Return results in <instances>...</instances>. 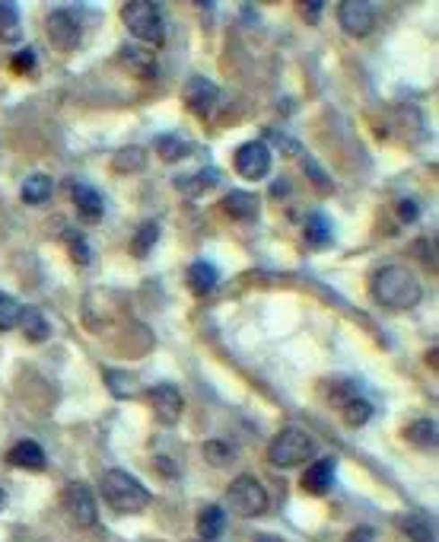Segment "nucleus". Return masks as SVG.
<instances>
[{
	"label": "nucleus",
	"mask_w": 439,
	"mask_h": 542,
	"mask_svg": "<svg viewBox=\"0 0 439 542\" xmlns=\"http://www.w3.org/2000/svg\"><path fill=\"white\" fill-rule=\"evenodd\" d=\"M373 294L379 297V303H385L389 310H411L417 307L424 290H420V281L401 265H385L376 271L373 278Z\"/></svg>",
	"instance_id": "1"
},
{
	"label": "nucleus",
	"mask_w": 439,
	"mask_h": 542,
	"mask_svg": "<svg viewBox=\"0 0 439 542\" xmlns=\"http://www.w3.org/2000/svg\"><path fill=\"white\" fill-rule=\"evenodd\" d=\"M99 492H102L105 504L115 507L119 514H140L150 504V492L134 475H127L125 469L105 472L102 482H99Z\"/></svg>",
	"instance_id": "2"
},
{
	"label": "nucleus",
	"mask_w": 439,
	"mask_h": 542,
	"mask_svg": "<svg viewBox=\"0 0 439 542\" xmlns=\"http://www.w3.org/2000/svg\"><path fill=\"white\" fill-rule=\"evenodd\" d=\"M121 20L131 29V36L140 39V42L160 49L166 42V26H162V13L156 4H146V0H134V4H125L121 7Z\"/></svg>",
	"instance_id": "3"
},
{
	"label": "nucleus",
	"mask_w": 439,
	"mask_h": 542,
	"mask_svg": "<svg viewBox=\"0 0 439 542\" xmlns=\"http://www.w3.org/2000/svg\"><path fill=\"white\" fill-rule=\"evenodd\" d=\"M312 450H315V444L306 431L284 428L271 440V447H268V459H271L274 466H280V469H290V466H300L306 457H312Z\"/></svg>",
	"instance_id": "4"
},
{
	"label": "nucleus",
	"mask_w": 439,
	"mask_h": 542,
	"mask_svg": "<svg viewBox=\"0 0 439 542\" xmlns=\"http://www.w3.org/2000/svg\"><path fill=\"white\" fill-rule=\"evenodd\" d=\"M226 501H230L233 511L242 517H259L265 514V507H268V494L255 475H239L230 485V492H226Z\"/></svg>",
	"instance_id": "5"
},
{
	"label": "nucleus",
	"mask_w": 439,
	"mask_h": 542,
	"mask_svg": "<svg viewBox=\"0 0 439 542\" xmlns=\"http://www.w3.org/2000/svg\"><path fill=\"white\" fill-rule=\"evenodd\" d=\"M338 22L354 39L370 36L373 26H376V7L366 4V0H344L341 7H338Z\"/></svg>",
	"instance_id": "6"
},
{
	"label": "nucleus",
	"mask_w": 439,
	"mask_h": 542,
	"mask_svg": "<svg viewBox=\"0 0 439 542\" xmlns=\"http://www.w3.org/2000/svg\"><path fill=\"white\" fill-rule=\"evenodd\" d=\"M233 166H236V173L242 179L259 182V179H265L268 173H271V150H268V144H261V141H249L236 150Z\"/></svg>",
	"instance_id": "7"
},
{
	"label": "nucleus",
	"mask_w": 439,
	"mask_h": 542,
	"mask_svg": "<svg viewBox=\"0 0 439 542\" xmlns=\"http://www.w3.org/2000/svg\"><path fill=\"white\" fill-rule=\"evenodd\" d=\"M64 504H67L70 520L77 523V527H92V523H96V501H92V492L83 485V482L67 488Z\"/></svg>",
	"instance_id": "8"
},
{
	"label": "nucleus",
	"mask_w": 439,
	"mask_h": 542,
	"mask_svg": "<svg viewBox=\"0 0 439 542\" xmlns=\"http://www.w3.org/2000/svg\"><path fill=\"white\" fill-rule=\"evenodd\" d=\"M48 39L55 49L61 51H74L80 45V26L77 20H74V13H67V10H55V13H48Z\"/></svg>",
	"instance_id": "9"
},
{
	"label": "nucleus",
	"mask_w": 439,
	"mask_h": 542,
	"mask_svg": "<svg viewBox=\"0 0 439 542\" xmlns=\"http://www.w3.org/2000/svg\"><path fill=\"white\" fill-rule=\"evenodd\" d=\"M216 86L210 84L207 77H191L181 90V99H185V106L191 109L195 115H210V109L216 106Z\"/></svg>",
	"instance_id": "10"
},
{
	"label": "nucleus",
	"mask_w": 439,
	"mask_h": 542,
	"mask_svg": "<svg viewBox=\"0 0 439 542\" xmlns=\"http://www.w3.org/2000/svg\"><path fill=\"white\" fill-rule=\"evenodd\" d=\"M150 405H154L156 422L162 424H175L181 418V393L169 383L150 389Z\"/></svg>",
	"instance_id": "11"
},
{
	"label": "nucleus",
	"mask_w": 439,
	"mask_h": 542,
	"mask_svg": "<svg viewBox=\"0 0 439 542\" xmlns=\"http://www.w3.org/2000/svg\"><path fill=\"white\" fill-rule=\"evenodd\" d=\"M67 191H70V198H74V208H77L83 220L102 218L105 205H102V195H99L96 189H90V185H83V182H70Z\"/></svg>",
	"instance_id": "12"
},
{
	"label": "nucleus",
	"mask_w": 439,
	"mask_h": 542,
	"mask_svg": "<svg viewBox=\"0 0 439 542\" xmlns=\"http://www.w3.org/2000/svg\"><path fill=\"white\" fill-rule=\"evenodd\" d=\"M331 485H335V459L331 457L312 463L306 469V475H303V488H306L309 494H328Z\"/></svg>",
	"instance_id": "13"
},
{
	"label": "nucleus",
	"mask_w": 439,
	"mask_h": 542,
	"mask_svg": "<svg viewBox=\"0 0 439 542\" xmlns=\"http://www.w3.org/2000/svg\"><path fill=\"white\" fill-rule=\"evenodd\" d=\"M10 463L39 472V469H45V450L35 444V440H22V444H16L13 450H10Z\"/></svg>",
	"instance_id": "14"
},
{
	"label": "nucleus",
	"mask_w": 439,
	"mask_h": 542,
	"mask_svg": "<svg viewBox=\"0 0 439 542\" xmlns=\"http://www.w3.org/2000/svg\"><path fill=\"white\" fill-rule=\"evenodd\" d=\"M224 211L236 220H251L259 214V198L249 195V191H230L224 201Z\"/></svg>",
	"instance_id": "15"
},
{
	"label": "nucleus",
	"mask_w": 439,
	"mask_h": 542,
	"mask_svg": "<svg viewBox=\"0 0 439 542\" xmlns=\"http://www.w3.org/2000/svg\"><path fill=\"white\" fill-rule=\"evenodd\" d=\"M224 529H226L224 507H216V504L204 507L201 517H198V533H201V539H216V536H224Z\"/></svg>",
	"instance_id": "16"
},
{
	"label": "nucleus",
	"mask_w": 439,
	"mask_h": 542,
	"mask_svg": "<svg viewBox=\"0 0 439 542\" xmlns=\"http://www.w3.org/2000/svg\"><path fill=\"white\" fill-rule=\"evenodd\" d=\"M220 182V176H216V169H204V173H191V176H181L179 182V191L189 198H198L204 195L207 189H214V185Z\"/></svg>",
	"instance_id": "17"
},
{
	"label": "nucleus",
	"mask_w": 439,
	"mask_h": 542,
	"mask_svg": "<svg viewBox=\"0 0 439 542\" xmlns=\"http://www.w3.org/2000/svg\"><path fill=\"white\" fill-rule=\"evenodd\" d=\"M0 39L4 42H20L22 39V22H20V10L7 0H0Z\"/></svg>",
	"instance_id": "18"
},
{
	"label": "nucleus",
	"mask_w": 439,
	"mask_h": 542,
	"mask_svg": "<svg viewBox=\"0 0 439 542\" xmlns=\"http://www.w3.org/2000/svg\"><path fill=\"white\" fill-rule=\"evenodd\" d=\"M121 61H125L127 67L137 74V77H154V71H156L150 49H134V45H125V51H121Z\"/></svg>",
	"instance_id": "19"
},
{
	"label": "nucleus",
	"mask_w": 439,
	"mask_h": 542,
	"mask_svg": "<svg viewBox=\"0 0 439 542\" xmlns=\"http://www.w3.org/2000/svg\"><path fill=\"white\" fill-rule=\"evenodd\" d=\"M51 195V179L45 173H32V176L22 182V201L26 205H45Z\"/></svg>",
	"instance_id": "20"
},
{
	"label": "nucleus",
	"mask_w": 439,
	"mask_h": 542,
	"mask_svg": "<svg viewBox=\"0 0 439 542\" xmlns=\"http://www.w3.org/2000/svg\"><path fill=\"white\" fill-rule=\"evenodd\" d=\"M22 329V335L29 338V342H45L48 338V323H45V316L39 310H22L20 313V323H16Z\"/></svg>",
	"instance_id": "21"
},
{
	"label": "nucleus",
	"mask_w": 439,
	"mask_h": 542,
	"mask_svg": "<svg viewBox=\"0 0 439 542\" xmlns=\"http://www.w3.org/2000/svg\"><path fill=\"white\" fill-rule=\"evenodd\" d=\"M189 284L195 294H210L216 288V268L207 265V262H195L189 268Z\"/></svg>",
	"instance_id": "22"
},
{
	"label": "nucleus",
	"mask_w": 439,
	"mask_h": 542,
	"mask_svg": "<svg viewBox=\"0 0 439 542\" xmlns=\"http://www.w3.org/2000/svg\"><path fill=\"white\" fill-rule=\"evenodd\" d=\"M405 434L411 444L424 447V450H433V447H436V424L433 422H414Z\"/></svg>",
	"instance_id": "23"
},
{
	"label": "nucleus",
	"mask_w": 439,
	"mask_h": 542,
	"mask_svg": "<svg viewBox=\"0 0 439 542\" xmlns=\"http://www.w3.org/2000/svg\"><path fill=\"white\" fill-rule=\"evenodd\" d=\"M156 240H160V227H156V224H144L137 230V236L131 240V253L137 255V259H144V255L156 246Z\"/></svg>",
	"instance_id": "24"
},
{
	"label": "nucleus",
	"mask_w": 439,
	"mask_h": 542,
	"mask_svg": "<svg viewBox=\"0 0 439 542\" xmlns=\"http://www.w3.org/2000/svg\"><path fill=\"white\" fill-rule=\"evenodd\" d=\"M156 150H160L162 160L172 163V160H181V156H189L191 144L181 141V138H175V134H166V138H160V141H156Z\"/></svg>",
	"instance_id": "25"
},
{
	"label": "nucleus",
	"mask_w": 439,
	"mask_h": 542,
	"mask_svg": "<svg viewBox=\"0 0 439 542\" xmlns=\"http://www.w3.org/2000/svg\"><path fill=\"white\" fill-rule=\"evenodd\" d=\"M373 415V405L366 399H347L344 402V422L354 424V428H360V424H366Z\"/></svg>",
	"instance_id": "26"
},
{
	"label": "nucleus",
	"mask_w": 439,
	"mask_h": 542,
	"mask_svg": "<svg viewBox=\"0 0 439 542\" xmlns=\"http://www.w3.org/2000/svg\"><path fill=\"white\" fill-rule=\"evenodd\" d=\"M20 313H22V307L16 303V297L0 290V332L13 329V325L20 323Z\"/></svg>",
	"instance_id": "27"
},
{
	"label": "nucleus",
	"mask_w": 439,
	"mask_h": 542,
	"mask_svg": "<svg viewBox=\"0 0 439 542\" xmlns=\"http://www.w3.org/2000/svg\"><path fill=\"white\" fill-rule=\"evenodd\" d=\"M306 240L315 243V246H321V243L331 240V224H328L321 214H312L309 218V227H306Z\"/></svg>",
	"instance_id": "28"
},
{
	"label": "nucleus",
	"mask_w": 439,
	"mask_h": 542,
	"mask_svg": "<svg viewBox=\"0 0 439 542\" xmlns=\"http://www.w3.org/2000/svg\"><path fill=\"white\" fill-rule=\"evenodd\" d=\"M405 529L411 533L414 542H436V536H433V527L424 520V517H408V520H405Z\"/></svg>",
	"instance_id": "29"
},
{
	"label": "nucleus",
	"mask_w": 439,
	"mask_h": 542,
	"mask_svg": "<svg viewBox=\"0 0 439 542\" xmlns=\"http://www.w3.org/2000/svg\"><path fill=\"white\" fill-rule=\"evenodd\" d=\"M112 166L115 169H125V173H131V169H140V166H144V150H140V147L121 150V154L112 160Z\"/></svg>",
	"instance_id": "30"
},
{
	"label": "nucleus",
	"mask_w": 439,
	"mask_h": 542,
	"mask_svg": "<svg viewBox=\"0 0 439 542\" xmlns=\"http://www.w3.org/2000/svg\"><path fill=\"white\" fill-rule=\"evenodd\" d=\"M109 387H112L115 395H134L137 393V383H134L131 374H119V370H109Z\"/></svg>",
	"instance_id": "31"
},
{
	"label": "nucleus",
	"mask_w": 439,
	"mask_h": 542,
	"mask_svg": "<svg viewBox=\"0 0 439 542\" xmlns=\"http://www.w3.org/2000/svg\"><path fill=\"white\" fill-rule=\"evenodd\" d=\"M67 246H70V259L77 262V265H86V262H90V243H86L80 233H70Z\"/></svg>",
	"instance_id": "32"
},
{
	"label": "nucleus",
	"mask_w": 439,
	"mask_h": 542,
	"mask_svg": "<svg viewBox=\"0 0 439 542\" xmlns=\"http://www.w3.org/2000/svg\"><path fill=\"white\" fill-rule=\"evenodd\" d=\"M204 453H207L210 466H230L233 463V450L226 444H216V440H210V444L204 447Z\"/></svg>",
	"instance_id": "33"
},
{
	"label": "nucleus",
	"mask_w": 439,
	"mask_h": 542,
	"mask_svg": "<svg viewBox=\"0 0 439 542\" xmlns=\"http://www.w3.org/2000/svg\"><path fill=\"white\" fill-rule=\"evenodd\" d=\"M13 71H20V74H32L35 71V55L29 49H22L20 55L13 58Z\"/></svg>",
	"instance_id": "34"
},
{
	"label": "nucleus",
	"mask_w": 439,
	"mask_h": 542,
	"mask_svg": "<svg viewBox=\"0 0 439 542\" xmlns=\"http://www.w3.org/2000/svg\"><path fill=\"white\" fill-rule=\"evenodd\" d=\"M398 218H401V220H414V218H417V205H414L411 198L398 201Z\"/></svg>",
	"instance_id": "35"
},
{
	"label": "nucleus",
	"mask_w": 439,
	"mask_h": 542,
	"mask_svg": "<svg viewBox=\"0 0 439 542\" xmlns=\"http://www.w3.org/2000/svg\"><path fill=\"white\" fill-rule=\"evenodd\" d=\"M370 539H373V529L360 527V529H354V536H350L347 542H370Z\"/></svg>",
	"instance_id": "36"
},
{
	"label": "nucleus",
	"mask_w": 439,
	"mask_h": 542,
	"mask_svg": "<svg viewBox=\"0 0 439 542\" xmlns=\"http://www.w3.org/2000/svg\"><path fill=\"white\" fill-rule=\"evenodd\" d=\"M303 10H306V16H312V20H315V16L321 13V4H306Z\"/></svg>",
	"instance_id": "37"
},
{
	"label": "nucleus",
	"mask_w": 439,
	"mask_h": 542,
	"mask_svg": "<svg viewBox=\"0 0 439 542\" xmlns=\"http://www.w3.org/2000/svg\"><path fill=\"white\" fill-rule=\"evenodd\" d=\"M4 504H7V492L0 488V511H4Z\"/></svg>",
	"instance_id": "38"
}]
</instances>
